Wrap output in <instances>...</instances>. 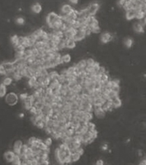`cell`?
<instances>
[{"instance_id":"1","label":"cell","mask_w":146,"mask_h":165,"mask_svg":"<svg viewBox=\"0 0 146 165\" xmlns=\"http://www.w3.org/2000/svg\"><path fill=\"white\" fill-rule=\"evenodd\" d=\"M19 99V96L14 92L8 93L5 97V101L8 105H15L16 104H18Z\"/></svg>"},{"instance_id":"2","label":"cell","mask_w":146,"mask_h":165,"mask_svg":"<svg viewBox=\"0 0 146 165\" xmlns=\"http://www.w3.org/2000/svg\"><path fill=\"white\" fill-rule=\"evenodd\" d=\"M100 7V4L97 2H93L90 3L88 7H87V11H88L89 15L95 16V15L98 11Z\"/></svg>"},{"instance_id":"3","label":"cell","mask_w":146,"mask_h":165,"mask_svg":"<svg viewBox=\"0 0 146 165\" xmlns=\"http://www.w3.org/2000/svg\"><path fill=\"white\" fill-rule=\"evenodd\" d=\"M133 29L138 34H143L145 32V24L143 21H138L133 24Z\"/></svg>"},{"instance_id":"4","label":"cell","mask_w":146,"mask_h":165,"mask_svg":"<svg viewBox=\"0 0 146 165\" xmlns=\"http://www.w3.org/2000/svg\"><path fill=\"white\" fill-rule=\"evenodd\" d=\"M113 36L112 34H110V32H104L100 34V42L103 43V44H107L110 41H113Z\"/></svg>"},{"instance_id":"5","label":"cell","mask_w":146,"mask_h":165,"mask_svg":"<svg viewBox=\"0 0 146 165\" xmlns=\"http://www.w3.org/2000/svg\"><path fill=\"white\" fill-rule=\"evenodd\" d=\"M24 145V143L21 140H17L14 142V143L13 144V147H12V151L18 155H21V148Z\"/></svg>"},{"instance_id":"6","label":"cell","mask_w":146,"mask_h":165,"mask_svg":"<svg viewBox=\"0 0 146 165\" xmlns=\"http://www.w3.org/2000/svg\"><path fill=\"white\" fill-rule=\"evenodd\" d=\"M86 34H85V31L81 30V29H78L77 32L75 35V37L73 38V39L76 41V42H81L82 41H84L86 38Z\"/></svg>"},{"instance_id":"7","label":"cell","mask_w":146,"mask_h":165,"mask_svg":"<svg viewBox=\"0 0 146 165\" xmlns=\"http://www.w3.org/2000/svg\"><path fill=\"white\" fill-rule=\"evenodd\" d=\"M43 10V6L40 2H34L31 5V11L34 15H39Z\"/></svg>"},{"instance_id":"8","label":"cell","mask_w":146,"mask_h":165,"mask_svg":"<svg viewBox=\"0 0 146 165\" xmlns=\"http://www.w3.org/2000/svg\"><path fill=\"white\" fill-rule=\"evenodd\" d=\"M1 65H2L4 67V68L5 69L6 72H12L15 70V67L14 65V63L9 61H4L1 64Z\"/></svg>"},{"instance_id":"9","label":"cell","mask_w":146,"mask_h":165,"mask_svg":"<svg viewBox=\"0 0 146 165\" xmlns=\"http://www.w3.org/2000/svg\"><path fill=\"white\" fill-rule=\"evenodd\" d=\"M16 154L13 151H8L4 154V159L8 163H11L13 159L14 158Z\"/></svg>"},{"instance_id":"10","label":"cell","mask_w":146,"mask_h":165,"mask_svg":"<svg viewBox=\"0 0 146 165\" xmlns=\"http://www.w3.org/2000/svg\"><path fill=\"white\" fill-rule=\"evenodd\" d=\"M77 46V42L73 39H66V48L68 50H72L75 49Z\"/></svg>"},{"instance_id":"11","label":"cell","mask_w":146,"mask_h":165,"mask_svg":"<svg viewBox=\"0 0 146 165\" xmlns=\"http://www.w3.org/2000/svg\"><path fill=\"white\" fill-rule=\"evenodd\" d=\"M136 13L137 11L135 10V9H130V10H128L126 11L125 13V16H126V18L128 20V21H131L134 18H136Z\"/></svg>"},{"instance_id":"12","label":"cell","mask_w":146,"mask_h":165,"mask_svg":"<svg viewBox=\"0 0 146 165\" xmlns=\"http://www.w3.org/2000/svg\"><path fill=\"white\" fill-rule=\"evenodd\" d=\"M93 113L97 119H104L105 117V115H106V112L102 109V107L99 108V109H94Z\"/></svg>"},{"instance_id":"13","label":"cell","mask_w":146,"mask_h":165,"mask_svg":"<svg viewBox=\"0 0 146 165\" xmlns=\"http://www.w3.org/2000/svg\"><path fill=\"white\" fill-rule=\"evenodd\" d=\"M112 102H113V106L114 109H117L122 106V99H120V96L112 99Z\"/></svg>"},{"instance_id":"14","label":"cell","mask_w":146,"mask_h":165,"mask_svg":"<svg viewBox=\"0 0 146 165\" xmlns=\"http://www.w3.org/2000/svg\"><path fill=\"white\" fill-rule=\"evenodd\" d=\"M18 35L13 34L10 37V43L12 45V47L15 49L19 44H18Z\"/></svg>"},{"instance_id":"15","label":"cell","mask_w":146,"mask_h":165,"mask_svg":"<svg viewBox=\"0 0 146 165\" xmlns=\"http://www.w3.org/2000/svg\"><path fill=\"white\" fill-rule=\"evenodd\" d=\"M13 81H14L13 78H11L10 77H2V82L1 83L3 84V85H5V86H10L12 85Z\"/></svg>"},{"instance_id":"16","label":"cell","mask_w":146,"mask_h":165,"mask_svg":"<svg viewBox=\"0 0 146 165\" xmlns=\"http://www.w3.org/2000/svg\"><path fill=\"white\" fill-rule=\"evenodd\" d=\"M37 82V77H32L31 78H30V79H28L27 80V86H28V87L29 88H31V89H33L34 88V86H35V84Z\"/></svg>"},{"instance_id":"17","label":"cell","mask_w":146,"mask_h":165,"mask_svg":"<svg viewBox=\"0 0 146 165\" xmlns=\"http://www.w3.org/2000/svg\"><path fill=\"white\" fill-rule=\"evenodd\" d=\"M62 60H63V62L64 64H68L71 62L72 61V57L71 55L67 53V54H64L62 55Z\"/></svg>"},{"instance_id":"18","label":"cell","mask_w":146,"mask_h":165,"mask_svg":"<svg viewBox=\"0 0 146 165\" xmlns=\"http://www.w3.org/2000/svg\"><path fill=\"white\" fill-rule=\"evenodd\" d=\"M123 44L127 48H131L133 45V40L131 38H126L123 41Z\"/></svg>"},{"instance_id":"19","label":"cell","mask_w":146,"mask_h":165,"mask_svg":"<svg viewBox=\"0 0 146 165\" xmlns=\"http://www.w3.org/2000/svg\"><path fill=\"white\" fill-rule=\"evenodd\" d=\"M7 86H5V85L2 84L0 85V97L1 98H3V97H5V96L8 94L7 93Z\"/></svg>"},{"instance_id":"20","label":"cell","mask_w":146,"mask_h":165,"mask_svg":"<svg viewBox=\"0 0 146 165\" xmlns=\"http://www.w3.org/2000/svg\"><path fill=\"white\" fill-rule=\"evenodd\" d=\"M81 155L78 153H72V155L70 156L72 163H75V162L78 161L81 159Z\"/></svg>"},{"instance_id":"21","label":"cell","mask_w":146,"mask_h":165,"mask_svg":"<svg viewBox=\"0 0 146 165\" xmlns=\"http://www.w3.org/2000/svg\"><path fill=\"white\" fill-rule=\"evenodd\" d=\"M14 22L18 25H24L25 24V18L22 16H18L15 18Z\"/></svg>"},{"instance_id":"22","label":"cell","mask_w":146,"mask_h":165,"mask_svg":"<svg viewBox=\"0 0 146 165\" xmlns=\"http://www.w3.org/2000/svg\"><path fill=\"white\" fill-rule=\"evenodd\" d=\"M145 17V14L143 11H138L136 13V18L138 20V21H142Z\"/></svg>"},{"instance_id":"23","label":"cell","mask_w":146,"mask_h":165,"mask_svg":"<svg viewBox=\"0 0 146 165\" xmlns=\"http://www.w3.org/2000/svg\"><path fill=\"white\" fill-rule=\"evenodd\" d=\"M37 139V138H36V137H31V138H29L27 139V144L30 147H31V146H33V145H34V143L36 142Z\"/></svg>"},{"instance_id":"24","label":"cell","mask_w":146,"mask_h":165,"mask_svg":"<svg viewBox=\"0 0 146 165\" xmlns=\"http://www.w3.org/2000/svg\"><path fill=\"white\" fill-rule=\"evenodd\" d=\"M43 142L46 144L47 146L50 147L53 145V138L52 137H47L43 140Z\"/></svg>"},{"instance_id":"25","label":"cell","mask_w":146,"mask_h":165,"mask_svg":"<svg viewBox=\"0 0 146 165\" xmlns=\"http://www.w3.org/2000/svg\"><path fill=\"white\" fill-rule=\"evenodd\" d=\"M95 63H96V61H94V58L88 57V58H87V59H86V64H87V66H89V67L94 66Z\"/></svg>"},{"instance_id":"26","label":"cell","mask_w":146,"mask_h":165,"mask_svg":"<svg viewBox=\"0 0 146 165\" xmlns=\"http://www.w3.org/2000/svg\"><path fill=\"white\" fill-rule=\"evenodd\" d=\"M87 129H88V131H90V132H91V131H94V130H95L96 128H95V124L94 123H93V122H88L87 123Z\"/></svg>"},{"instance_id":"27","label":"cell","mask_w":146,"mask_h":165,"mask_svg":"<svg viewBox=\"0 0 146 165\" xmlns=\"http://www.w3.org/2000/svg\"><path fill=\"white\" fill-rule=\"evenodd\" d=\"M29 94L27 92H21L20 95H19V99L21 102H24L27 99V98L28 97Z\"/></svg>"},{"instance_id":"28","label":"cell","mask_w":146,"mask_h":165,"mask_svg":"<svg viewBox=\"0 0 146 165\" xmlns=\"http://www.w3.org/2000/svg\"><path fill=\"white\" fill-rule=\"evenodd\" d=\"M109 96H110V98L112 99H113V98H116V97L120 96V93H119V92H114V91H113V90H111V91H110V92H109Z\"/></svg>"},{"instance_id":"29","label":"cell","mask_w":146,"mask_h":165,"mask_svg":"<svg viewBox=\"0 0 146 165\" xmlns=\"http://www.w3.org/2000/svg\"><path fill=\"white\" fill-rule=\"evenodd\" d=\"M120 89H121V88H120V85L113 84V86H112V89H111V90H113V91H114V92H119V93H120Z\"/></svg>"},{"instance_id":"30","label":"cell","mask_w":146,"mask_h":165,"mask_svg":"<svg viewBox=\"0 0 146 165\" xmlns=\"http://www.w3.org/2000/svg\"><path fill=\"white\" fill-rule=\"evenodd\" d=\"M39 163H40V165H50V160H44V161L39 160Z\"/></svg>"},{"instance_id":"31","label":"cell","mask_w":146,"mask_h":165,"mask_svg":"<svg viewBox=\"0 0 146 165\" xmlns=\"http://www.w3.org/2000/svg\"><path fill=\"white\" fill-rule=\"evenodd\" d=\"M94 165H104V161L102 159H99L95 162V164Z\"/></svg>"},{"instance_id":"32","label":"cell","mask_w":146,"mask_h":165,"mask_svg":"<svg viewBox=\"0 0 146 165\" xmlns=\"http://www.w3.org/2000/svg\"><path fill=\"white\" fill-rule=\"evenodd\" d=\"M101 149L103 150V151H107V149H108V146H107V144H104V145H103L102 146H101Z\"/></svg>"},{"instance_id":"33","label":"cell","mask_w":146,"mask_h":165,"mask_svg":"<svg viewBox=\"0 0 146 165\" xmlns=\"http://www.w3.org/2000/svg\"><path fill=\"white\" fill-rule=\"evenodd\" d=\"M142 21H143V22H144V24H145V25H146V16L145 17V18H144V19H143Z\"/></svg>"},{"instance_id":"34","label":"cell","mask_w":146,"mask_h":165,"mask_svg":"<svg viewBox=\"0 0 146 165\" xmlns=\"http://www.w3.org/2000/svg\"><path fill=\"white\" fill-rule=\"evenodd\" d=\"M51 165H54V164H51Z\"/></svg>"}]
</instances>
